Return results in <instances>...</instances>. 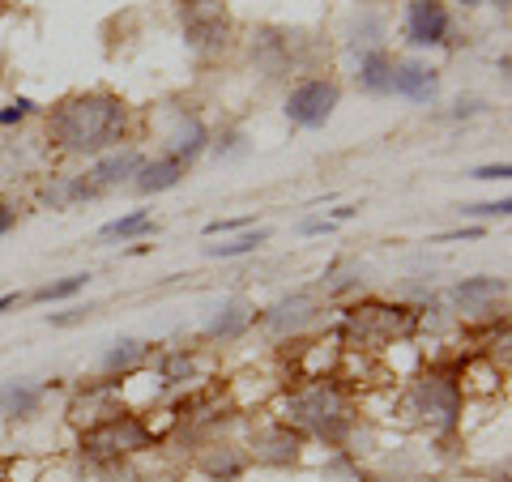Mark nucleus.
<instances>
[{"label":"nucleus","instance_id":"nucleus-2","mask_svg":"<svg viewBox=\"0 0 512 482\" xmlns=\"http://www.w3.org/2000/svg\"><path fill=\"white\" fill-rule=\"evenodd\" d=\"M286 423L312 431L325 444H342L350 431V406L333 384H312V389H303L286 401Z\"/></svg>","mask_w":512,"mask_h":482},{"label":"nucleus","instance_id":"nucleus-11","mask_svg":"<svg viewBox=\"0 0 512 482\" xmlns=\"http://www.w3.org/2000/svg\"><path fill=\"white\" fill-rule=\"evenodd\" d=\"M141 158L133 146H120V150H111V154H103V158H94V167H90V184L94 188H111V184H124V180H133V175L141 171Z\"/></svg>","mask_w":512,"mask_h":482},{"label":"nucleus","instance_id":"nucleus-29","mask_svg":"<svg viewBox=\"0 0 512 482\" xmlns=\"http://www.w3.org/2000/svg\"><path fill=\"white\" fill-rule=\"evenodd\" d=\"M94 308H69V312H56V316H47L52 325H77V320H86Z\"/></svg>","mask_w":512,"mask_h":482},{"label":"nucleus","instance_id":"nucleus-26","mask_svg":"<svg viewBox=\"0 0 512 482\" xmlns=\"http://www.w3.org/2000/svg\"><path fill=\"white\" fill-rule=\"evenodd\" d=\"M30 111H35V103L30 99H18V103H9L5 111H0V124H18V120H26Z\"/></svg>","mask_w":512,"mask_h":482},{"label":"nucleus","instance_id":"nucleus-28","mask_svg":"<svg viewBox=\"0 0 512 482\" xmlns=\"http://www.w3.org/2000/svg\"><path fill=\"white\" fill-rule=\"evenodd\" d=\"M470 175H474V180H508L512 167L508 163H495V167H474Z\"/></svg>","mask_w":512,"mask_h":482},{"label":"nucleus","instance_id":"nucleus-20","mask_svg":"<svg viewBox=\"0 0 512 482\" xmlns=\"http://www.w3.org/2000/svg\"><path fill=\"white\" fill-rule=\"evenodd\" d=\"M146 355H150L146 342H137V337H120V342H111V350L103 355V372H107V376L128 372V367H137Z\"/></svg>","mask_w":512,"mask_h":482},{"label":"nucleus","instance_id":"nucleus-19","mask_svg":"<svg viewBox=\"0 0 512 482\" xmlns=\"http://www.w3.org/2000/svg\"><path fill=\"white\" fill-rule=\"evenodd\" d=\"M154 231H158V222H154L146 210H128V214H120V218H111L99 235H103V239H146V235H154Z\"/></svg>","mask_w":512,"mask_h":482},{"label":"nucleus","instance_id":"nucleus-24","mask_svg":"<svg viewBox=\"0 0 512 482\" xmlns=\"http://www.w3.org/2000/svg\"><path fill=\"white\" fill-rule=\"evenodd\" d=\"M90 197H99V188L90 184V175H73V180H64V184H56L52 192H47V201L56 205H73V201H90Z\"/></svg>","mask_w":512,"mask_h":482},{"label":"nucleus","instance_id":"nucleus-17","mask_svg":"<svg viewBox=\"0 0 512 482\" xmlns=\"http://www.w3.org/2000/svg\"><path fill=\"white\" fill-rule=\"evenodd\" d=\"M205 146H210V128H205L197 116H184V120H180V128H175V146H171V154L188 167L192 158H197Z\"/></svg>","mask_w":512,"mask_h":482},{"label":"nucleus","instance_id":"nucleus-9","mask_svg":"<svg viewBox=\"0 0 512 482\" xmlns=\"http://www.w3.org/2000/svg\"><path fill=\"white\" fill-rule=\"evenodd\" d=\"M389 94H402L410 103H436L440 94V69H431L427 60H393V86Z\"/></svg>","mask_w":512,"mask_h":482},{"label":"nucleus","instance_id":"nucleus-8","mask_svg":"<svg viewBox=\"0 0 512 482\" xmlns=\"http://www.w3.org/2000/svg\"><path fill=\"white\" fill-rule=\"evenodd\" d=\"M453 35V13L444 0H410L406 5V43L410 47H444Z\"/></svg>","mask_w":512,"mask_h":482},{"label":"nucleus","instance_id":"nucleus-23","mask_svg":"<svg viewBox=\"0 0 512 482\" xmlns=\"http://www.w3.org/2000/svg\"><path fill=\"white\" fill-rule=\"evenodd\" d=\"M90 286V273H69V278H60V282H47L39 286L35 295H30V303H56V299H73L77 291H86Z\"/></svg>","mask_w":512,"mask_h":482},{"label":"nucleus","instance_id":"nucleus-27","mask_svg":"<svg viewBox=\"0 0 512 482\" xmlns=\"http://www.w3.org/2000/svg\"><path fill=\"white\" fill-rule=\"evenodd\" d=\"M252 218H218V222H210V227H205V235H231V231H239V227H248Z\"/></svg>","mask_w":512,"mask_h":482},{"label":"nucleus","instance_id":"nucleus-32","mask_svg":"<svg viewBox=\"0 0 512 482\" xmlns=\"http://www.w3.org/2000/svg\"><path fill=\"white\" fill-rule=\"evenodd\" d=\"M22 303V295L18 291H9V295H0V312H9V308H18Z\"/></svg>","mask_w":512,"mask_h":482},{"label":"nucleus","instance_id":"nucleus-3","mask_svg":"<svg viewBox=\"0 0 512 482\" xmlns=\"http://www.w3.org/2000/svg\"><path fill=\"white\" fill-rule=\"evenodd\" d=\"M346 329L359 337L367 346H389L397 337H410L419 329V312L414 308H402V303H355V308H346Z\"/></svg>","mask_w":512,"mask_h":482},{"label":"nucleus","instance_id":"nucleus-25","mask_svg":"<svg viewBox=\"0 0 512 482\" xmlns=\"http://www.w3.org/2000/svg\"><path fill=\"white\" fill-rule=\"evenodd\" d=\"M466 218H508L512 214V201L500 197V201H483V205H461Z\"/></svg>","mask_w":512,"mask_h":482},{"label":"nucleus","instance_id":"nucleus-34","mask_svg":"<svg viewBox=\"0 0 512 482\" xmlns=\"http://www.w3.org/2000/svg\"><path fill=\"white\" fill-rule=\"evenodd\" d=\"M461 5H483V0H461Z\"/></svg>","mask_w":512,"mask_h":482},{"label":"nucleus","instance_id":"nucleus-30","mask_svg":"<svg viewBox=\"0 0 512 482\" xmlns=\"http://www.w3.org/2000/svg\"><path fill=\"white\" fill-rule=\"evenodd\" d=\"M483 227H466V231H453V235H436V244H457V239H483Z\"/></svg>","mask_w":512,"mask_h":482},{"label":"nucleus","instance_id":"nucleus-13","mask_svg":"<svg viewBox=\"0 0 512 482\" xmlns=\"http://www.w3.org/2000/svg\"><path fill=\"white\" fill-rule=\"evenodd\" d=\"M43 406V389L30 380H5L0 384V414L5 419H30Z\"/></svg>","mask_w":512,"mask_h":482},{"label":"nucleus","instance_id":"nucleus-31","mask_svg":"<svg viewBox=\"0 0 512 482\" xmlns=\"http://www.w3.org/2000/svg\"><path fill=\"white\" fill-rule=\"evenodd\" d=\"M18 227V210H9V205H0V235H9Z\"/></svg>","mask_w":512,"mask_h":482},{"label":"nucleus","instance_id":"nucleus-7","mask_svg":"<svg viewBox=\"0 0 512 482\" xmlns=\"http://www.w3.org/2000/svg\"><path fill=\"white\" fill-rule=\"evenodd\" d=\"M184 35L197 52H218L231 39V18L222 0H184Z\"/></svg>","mask_w":512,"mask_h":482},{"label":"nucleus","instance_id":"nucleus-12","mask_svg":"<svg viewBox=\"0 0 512 482\" xmlns=\"http://www.w3.org/2000/svg\"><path fill=\"white\" fill-rule=\"evenodd\" d=\"M504 278H461L453 286V299L461 312H491L495 299H504Z\"/></svg>","mask_w":512,"mask_h":482},{"label":"nucleus","instance_id":"nucleus-15","mask_svg":"<svg viewBox=\"0 0 512 482\" xmlns=\"http://www.w3.org/2000/svg\"><path fill=\"white\" fill-rule=\"evenodd\" d=\"M359 86L367 94H389L393 86V56L384 47H372V52L359 56Z\"/></svg>","mask_w":512,"mask_h":482},{"label":"nucleus","instance_id":"nucleus-21","mask_svg":"<svg viewBox=\"0 0 512 482\" xmlns=\"http://www.w3.org/2000/svg\"><path fill=\"white\" fill-rule=\"evenodd\" d=\"M312 312H316V303L308 299V295H291V299H282L274 312H269V325H274L278 333L291 325V329H299L303 320H312Z\"/></svg>","mask_w":512,"mask_h":482},{"label":"nucleus","instance_id":"nucleus-14","mask_svg":"<svg viewBox=\"0 0 512 482\" xmlns=\"http://www.w3.org/2000/svg\"><path fill=\"white\" fill-rule=\"evenodd\" d=\"M184 163H180V158H175V154H163V158H154V163H141V171H137V192H146V197H150V192H167V188H175V184H180L184 180Z\"/></svg>","mask_w":512,"mask_h":482},{"label":"nucleus","instance_id":"nucleus-33","mask_svg":"<svg viewBox=\"0 0 512 482\" xmlns=\"http://www.w3.org/2000/svg\"><path fill=\"white\" fill-rule=\"evenodd\" d=\"M359 210H355V205H342V210H333V218H338V222H346V218H355Z\"/></svg>","mask_w":512,"mask_h":482},{"label":"nucleus","instance_id":"nucleus-4","mask_svg":"<svg viewBox=\"0 0 512 482\" xmlns=\"http://www.w3.org/2000/svg\"><path fill=\"white\" fill-rule=\"evenodd\" d=\"M86 453L107 465V461H124V457H133V453H150L154 448V436H150V427L137 419V414H116V419H107L99 423L94 431H86V440H82Z\"/></svg>","mask_w":512,"mask_h":482},{"label":"nucleus","instance_id":"nucleus-1","mask_svg":"<svg viewBox=\"0 0 512 482\" xmlns=\"http://www.w3.org/2000/svg\"><path fill=\"white\" fill-rule=\"evenodd\" d=\"M47 137H52V146H60L64 154L103 158L128 141V107L120 94H111V90L73 94V99L56 103L52 120H47Z\"/></svg>","mask_w":512,"mask_h":482},{"label":"nucleus","instance_id":"nucleus-6","mask_svg":"<svg viewBox=\"0 0 512 482\" xmlns=\"http://www.w3.org/2000/svg\"><path fill=\"white\" fill-rule=\"evenodd\" d=\"M414 397H419V410L427 427L436 431H453L457 427V414H461V384L453 376L444 372H427L419 380V389H414Z\"/></svg>","mask_w":512,"mask_h":482},{"label":"nucleus","instance_id":"nucleus-5","mask_svg":"<svg viewBox=\"0 0 512 482\" xmlns=\"http://www.w3.org/2000/svg\"><path fill=\"white\" fill-rule=\"evenodd\" d=\"M338 82H329V77H308V82H299L291 94H286V120L295 128H325L333 120V111H338Z\"/></svg>","mask_w":512,"mask_h":482},{"label":"nucleus","instance_id":"nucleus-10","mask_svg":"<svg viewBox=\"0 0 512 482\" xmlns=\"http://www.w3.org/2000/svg\"><path fill=\"white\" fill-rule=\"evenodd\" d=\"M299 453H303V436L291 423H274V427L256 431V440H252V457L261 465H295Z\"/></svg>","mask_w":512,"mask_h":482},{"label":"nucleus","instance_id":"nucleus-18","mask_svg":"<svg viewBox=\"0 0 512 482\" xmlns=\"http://www.w3.org/2000/svg\"><path fill=\"white\" fill-rule=\"evenodd\" d=\"M248 325H252V308L244 299H231V303H222V308H218V316L205 325V333H210V337H239Z\"/></svg>","mask_w":512,"mask_h":482},{"label":"nucleus","instance_id":"nucleus-16","mask_svg":"<svg viewBox=\"0 0 512 482\" xmlns=\"http://www.w3.org/2000/svg\"><path fill=\"white\" fill-rule=\"evenodd\" d=\"M201 470L210 474L214 482H235L239 474L248 470V457L239 453V448H231V444H214L210 453L201 457Z\"/></svg>","mask_w":512,"mask_h":482},{"label":"nucleus","instance_id":"nucleus-22","mask_svg":"<svg viewBox=\"0 0 512 482\" xmlns=\"http://www.w3.org/2000/svg\"><path fill=\"white\" fill-rule=\"evenodd\" d=\"M269 239V231H244V235H235L227 239V244H205V256H214V261H227V256H248L256 252Z\"/></svg>","mask_w":512,"mask_h":482}]
</instances>
